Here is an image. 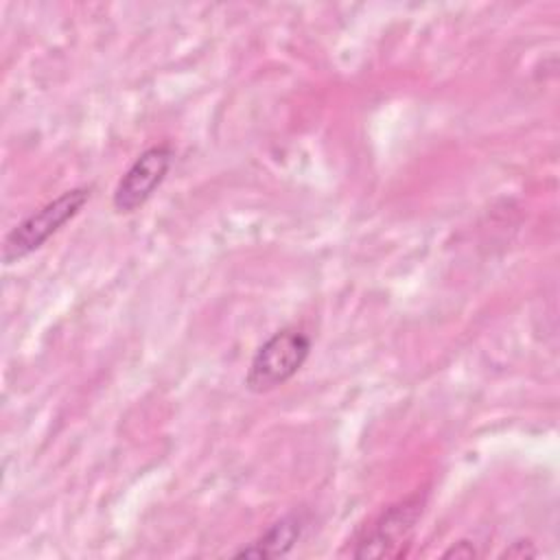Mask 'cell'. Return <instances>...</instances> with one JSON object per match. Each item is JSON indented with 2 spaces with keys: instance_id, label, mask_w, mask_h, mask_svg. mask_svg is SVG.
<instances>
[{
  "instance_id": "cell-1",
  "label": "cell",
  "mask_w": 560,
  "mask_h": 560,
  "mask_svg": "<svg viewBox=\"0 0 560 560\" xmlns=\"http://www.w3.org/2000/svg\"><path fill=\"white\" fill-rule=\"evenodd\" d=\"M90 197L92 188L74 186L15 223L2 241V262L7 267L15 265L44 247L66 223H70L83 210Z\"/></svg>"
},
{
  "instance_id": "cell-2",
  "label": "cell",
  "mask_w": 560,
  "mask_h": 560,
  "mask_svg": "<svg viewBox=\"0 0 560 560\" xmlns=\"http://www.w3.org/2000/svg\"><path fill=\"white\" fill-rule=\"evenodd\" d=\"M311 337L300 328L284 326L267 337L254 352L245 372V387L252 394H267L291 381L311 354Z\"/></svg>"
},
{
  "instance_id": "cell-3",
  "label": "cell",
  "mask_w": 560,
  "mask_h": 560,
  "mask_svg": "<svg viewBox=\"0 0 560 560\" xmlns=\"http://www.w3.org/2000/svg\"><path fill=\"white\" fill-rule=\"evenodd\" d=\"M427 508V492H413L387 505L357 538L354 558H400L405 556Z\"/></svg>"
},
{
  "instance_id": "cell-4",
  "label": "cell",
  "mask_w": 560,
  "mask_h": 560,
  "mask_svg": "<svg viewBox=\"0 0 560 560\" xmlns=\"http://www.w3.org/2000/svg\"><path fill=\"white\" fill-rule=\"evenodd\" d=\"M173 160H175V149L166 142L144 149L118 179L112 195L114 210L118 214H131L140 210L164 184L173 166Z\"/></svg>"
},
{
  "instance_id": "cell-5",
  "label": "cell",
  "mask_w": 560,
  "mask_h": 560,
  "mask_svg": "<svg viewBox=\"0 0 560 560\" xmlns=\"http://www.w3.org/2000/svg\"><path fill=\"white\" fill-rule=\"evenodd\" d=\"M304 527H306L304 514L289 512L278 521H273L252 542L236 549L234 556L236 558H282L298 545V540L304 534Z\"/></svg>"
},
{
  "instance_id": "cell-6",
  "label": "cell",
  "mask_w": 560,
  "mask_h": 560,
  "mask_svg": "<svg viewBox=\"0 0 560 560\" xmlns=\"http://www.w3.org/2000/svg\"><path fill=\"white\" fill-rule=\"evenodd\" d=\"M534 556H538V551H536L534 542H529V540H516V542H512V545L501 553V558H518V560H523V558H534Z\"/></svg>"
},
{
  "instance_id": "cell-7",
  "label": "cell",
  "mask_w": 560,
  "mask_h": 560,
  "mask_svg": "<svg viewBox=\"0 0 560 560\" xmlns=\"http://www.w3.org/2000/svg\"><path fill=\"white\" fill-rule=\"evenodd\" d=\"M472 558V556H477V551H475V547H472V542H466V540H459L457 545H453L451 549H446L444 553H442V558Z\"/></svg>"
}]
</instances>
